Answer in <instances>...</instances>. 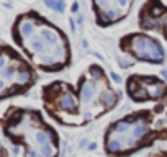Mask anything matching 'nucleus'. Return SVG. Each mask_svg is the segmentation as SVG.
I'll list each match as a JSON object with an SVG mask.
<instances>
[{"label":"nucleus","mask_w":167,"mask_h":157,"mask_svg":"<svg viewBox=\"0 0 167 157\" xmlns=\"http://www.w3.org/2000/svg\"><path fill=\"white\" fill-rule=\"evenodd\" d=\"M39 154H41L43 157H56V154H58V149H56L54 144H49V142H46V144H43L41 147H39Z\"/></svg>","instance_id":"nucleus-5"},{"label":"nucleus","mask_w":167,"mask_h":157,"mask_svg":"<svg viewBox=\"0 0 167 157\" xmlns=\"http://www.w3.org/2000/svg\"><path fill=\"white\" fill-rule=\"evenodd\" d=\"M115 100H116V95L113 93V92H103L100 97V102L103 105H113L115 103Z\"/></svg>","instance_id":"nucleus-7"},{"label":"nucleus","mask_w":167,"mask_h":157,"mask_svg":"<svg viewBox=\"0 0 167 157\" xmlns=\"http://www.w3.org/2000/svg\"><path fill=\"white\" fill-rule=\"evenodd\" d=\"M95 4L100 8H108V0H95Z\"/></svg>","instance_id":"nucleus-9"},{"label":"nucleus","mask_w":167,"mask_h":157,"mask_svg":"<svg viewBox=\"0 0 167 157\" xmlns=\"http://www.w3.org/2000/svg\"><path fill=\"white\" fill-rule=\"evenodd\" d=\"M59 105H61V108L66 110V111H72V110H75V107H77V102H75L72 93H64V95L61 97V100H59Z\"/></svg>","instance_id":"nucleus-2"},{"label":"nucleus","mask_w":167,"mask_h":157,"mask_svg":"<svg viewBox=\"0 0 167 157\" xmlns=\"http://www.w3.org/2000/svg\"><path fill=\"white\" fill-rule=\"evenodd\" d=\"M118 4H120L121 7H125V5L128 4V0H118Z\"/></svg>","instance_id":"nucleus-14"},{"label":"nucleus","mask_w":167,"mask_h":157,"mask_svg":"<svg viewBox=\"0 0 167 157\" xmlns=\"http://www.w3.org/2000/svg\"><path fill=\"white\" fill-rule=\"evenodd\" d=\"M90 74H92V75H93V77H95V78H100L103 72H102V70H100V67H92V69H90Z\"/></svg>","instance_id":"nucleus-8"},{"label":"nucleus","mask_w":167,"mask_h":157,"mask_svg":"<svg viewBox=\"0 0 167 157\" xmlns=\"http://www.w3.org/2000/svg\"><path fill=\"white\" fill-rule=\"evenodd\" d=\"M107 152H110V154L121 152V141L115 139V137H113V132H110L108 137H107Z\"/></svg>","instance_id":"nucleus-3"},{"label":"nucleus","mask_w":167,"mask_h":157,"mask_svg":"<svg viewBox=\"0 0 167 157\" xmlns=\"http://www.w3.org/2000/svg\"><path fill=\"white\" fill-rule=\"evenodd\" d=\"M28 157H39V154H38L36 149H29V151H28Z\"/></svg>","instance_id":"nucleus-12"},{"label":"nucleus","mask_w":167,"mask_h":157,"mask_svg":"<svg viewBox=\"0 0 167 157\" xmlns=\"http://www.w3.org/2000/svg\"><path fill=\"white\" fill-rule=\"evenodd\" d=\"M44 4H46L48 7H51V8H56L58 2H54V0H44Z\"/></svg>","instance_id":"nucleus-11"},{"label":"nucleus","mask_w":167,"mask_h":157,"mask_svg":"<svg viewBox=\"0 0 167 157\" xmlns=\"http://www.w3.org/2000/svg\"><path fill=\"white\" fill-rule=\"evenodd\" d=\"M79 95L84 102H90L95 95V83H90L88 80H84L79 87Z\"/></svg>","instance_id":"nucleus-1"},{"label":"nucleus","mask_w":167,"mask_h":157,"mask_svg":"<svg viewBox=\"0 0 167 157\" xmlns=\"http://www.w3.org/2000/svg\"><path fill=\"white\" fill-rule=\"evenodd\" d=\"M79 10V4H74L72 5V12H77Z\"/></svg>","instance_id":"nucleus-15"},{"label":"nucleus","mask_w":167,"mask_h":157,"mask_svg":"<svg viewBox=\"0 0 167 157\" xmlns=\"http://www.w3.org/2000/svg\"><path fill=\"white\" fill-rule=\"evenodd\" d=\"M112 78H113V80H115V82H118V83L121 82V77H120V75H116V74H115V72H113V74H112Z\"/></svg>","instance_id":"nucleus-13"},{"label":"nucleus","mask_w":167,"mask_h":157,"mask_svg":"<svg viewBox=\"0 0 167 157\" xmlns=\"http://www.w3.org/2000/svg\"><path fill=\"white\" fill-rule=\"evenodd\" d=\"M147 134V128L142 121H138L133 128V139H142Z\"/></svg>","instance_id":"nucleus-4"},{"label":"nucleus","mask_w":167,"mask_h":157,"mask_svg":"<svg viewBox=\"0 0 167 157\" xmlns=\"http://www.w3.org/2000/svg\"><path fill=\"white\" fill-rule=\"evenodd\" d=\"M64 8H66V4H64V0H58L56 10H58V12H64Z\"/></svg>","instance_id":"nucleus-10"},{"label":"nucleus","mask_w":167,"mask_h":157,"mask_svg":"<svg viewBox=\"0 0 167 157\" xmlns=\"http://www.w3.org/2000/svg\"><path fill=\"white\" fill-rule=\"evenodd\" d=\"M128 129H130V121H128V120H121V121H118V123L112 128V132L125 134V132L128 131Z\"/></svg>","instance_id":"nucleus-6"}]
</instances>
